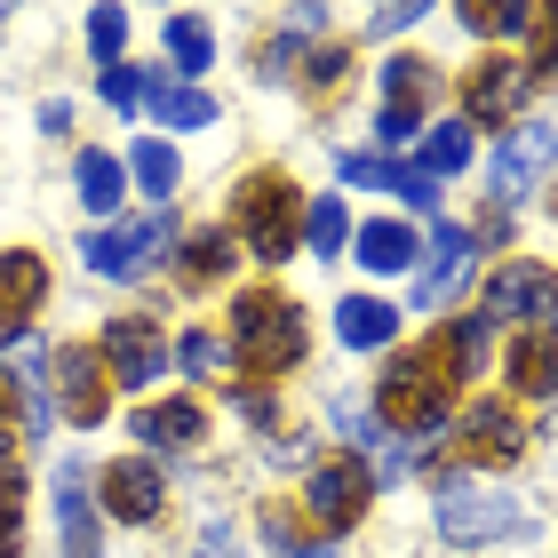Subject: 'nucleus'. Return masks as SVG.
Returning a JSON list of instances; mask_svg holds the SVG:
<instances>
[{"label": "nucleus", "mask_w": 558, "mask_h": 558, "mask_svg": "<svg viewBox=\"0 0 558 558\" xmlns=\"http://www.w3.org/2000/svg\"><path fill=\"white\" fill-rule=\"evenodd\" d=\"M375 423H384V439H408V447H439V430L454 415V375L439 360V343L423 351H391V367L375 375Z\"/></svg>", "instance_id": "f257e3e1"}, {"label": "nucleus", "mask_w": 558, "mask_h": 558, "mask_svg": "<svg viewBox=\"0 0 558 558\" xmlns=\"http://www.w3.org/2000/svg\"><path fill=\"white\" fill-rule=\"evenodd\" d=\"M232 360L247 375H288L303 360V312L279 288H247L232 303Z\"/></svg>", "instance_id": "f03ea898"}, {"label": "nucleus", "mask_w": 558, "mask_h": 558, "mask_svg": "<svg viewBox=\"0 0 558 558\" xmlns=\"http://www.w3.org/2000/svg\"><path fill=\"white\" fill-rule=\"evenodd\" d=\"M232 240L247 247V256H264V264H288L295 256V184L279 168L240 175V192H232Z\"/></svg>", "instance_id": "7ed1b4c3"}, {"label": "nucleus", "mask_w": 558, "mask_h": 558, "mask_svg": "<svg viewBox=\"0 0 558 558\" xmlns=\"http://www.w3.org/2000/svg\"><path fill=\"white\" fill-rule=\"evenodd\" d=\"M430 526L454 543V550H487L502 535H519V502L495 487V478H447L439 495H430Z\"/></svg>", "instance_id": "20e7f679"}, {"label": "nucleus", "mask_w": 558, "mask_h": 558, "mask_svg": "<svg viewBox=\"0 0 558 558\" xmlns=\"http://www.w3.org/2000/svg\"><path fill=\"white\" fill-rule=\"evenodd\" d=\"M367 502H375V471L360 454H327V463H312V478H303V519H312L327 543L351 535V526L367 519Z\"/></svg>", "instance_id": "39448f33"}, {"label": "nucleus", "mask_w": 558, "mask_h": 558, "mask_svg": "<svg viewBox=\"0 0 558 558\" xmlns=\"http://www.w3.org/2000/svg\"><path fill=\"white\" fill-rule=\"evenodd\" d=\"M48 399H57V415L72 430H96L112 408V384H105V360H96V343H64L48 351Z\"/></svg>", "instance_id": "423d86ee"}, {"label": "nucleus", "mask_w": 558, "mask_h": 558, "mask_svg": "<svg viewBox=\"0 0 558 558\" xmlns=\"http://www.w3.org/2000/svg\"><path fill=\"white\" fill-rule=\"evenodd\" d=\"M487 319H519V327H550L558 312V271L535 264V256H511L487 271V303H478Z\"/></svg>", "instance_id": "0eeeda50"}, {"label": "nucleus", "mask_w": 558, "mask_h": 558, "mask_svg": "<svg viewBox=\"0 0 558 558\" xmlns=\"http://www.w3.org/2000/svg\"><path fill=\"white\" fill-rule=\"evenodd\" d=\"M96 360H105V375H120L129 391L160 384V375H168V336H160V319H151V312H120V319H105V343H96Z\"/></svg>", "instance_id": "6e6552de"}, {"label": "nucleus", "mask_w": 558, "mask_h": 558, "mask_svg": "<svg viewBox=\"0 0 558 558\" xmlns=\"http://www.w3.org/2000/svg\"><path fill=\"white\" fill-rule=\"evenodd\" d=\"M550 160H558L550 120H519V129L502 136V151L487 160V192H495V199H526V192L550 175Z\"/></svg>", "instance_id": "1a4fd4ad"}, {"label": "nucleus", "mask_w": 558, "mask_h": 558, "mask_svg": "<svg viewBox=\"0 0 558 558\" xmlns=\"http://www.w3.org/2000/svg\"><path fill=\"white\" fill-rule=\"evenodd\" d=\"M168 247V216H144V223H105V232L81 240V264L96 279H136L151 256Z\"/></svg>", "instance_id": "9d476101"}, {"label": "nucleus", "mask_w": 558, "mask_h": 558, "mask_svg": "<svg viewBox=\"0 0 558 558\" xmlns=\"http://www.w3.org/2000/svg\"><path fill=\"white\" fill-rule=\"evenodd\" d=\"M48 303V264L33 247H0V351L33 336V312Z\"/></svg>", "instance_id": "9b49d317"}, {"label": "nucleus", "mask_w": 558, "mask_h": 558, "mask_svg": "<svg viewBox=\"0 0 558 558\" xmlns=\"http://www.w3.org/2000/svg\"><path fill=\"white\" fill-rule=\"evenodd\" d=\"M526 64L519 57H487V64H471V81H463V129L471 120H511L519 129V105H526Z\"/></svg>", "instance_id": "f8f14e48"}, {"label": "nucleus", "mask_w": 558, "mask_h": 558, "mask_svg": "<svg viewBox=\"0 0 558 558\" xmlns=\"http://www.w3.org/2000/svg\"><path fill=\"white\" fill-rule=\"evenodd\" d=\"M96 495H105V511H112L120 526H151V519H160V502H168L160 463H144V454H129V463H105Z\"/></svg>", "instance_id": "ddd939ff"}, {"label": "nucleus", "mask_w": 558, "mask_h": 558, "mask_svg": "<svg viewBox=\"0 0 558 558\" xmlns=\"http://www.w3.org/2000/svg\"><path fill=\"white\" fill-rule=\"evenodd\" d=\"M463 454L478 463V478L502 471V463H519V454H526V423L502 408V399H478V408L463 415Z\"/></svg>", "instance_id": "4468645a"}, {"label": "nucleus", "mask_w": 558, "mask_h": 558, "mask_svg": "<svg viewBox=\"0 0 558 558\" xmlns=\"http://www.w3.org/2000/svg\"><path fill=\"white\" fill-rule=\"evenodd\" d=\"M471 232L463 223H439V232H430V256L415 264V312H439V303L463 288V271H471Z\"/></svg>", "instance_id": "2eb2a0df"}, {"label": "nucleus", "mask_w": 558, "mask_h": 558, "mask_svg": "<svg viewBox=\"0 0 558 558\" xmlns=\"http://www.w3.org/2000/svg\"><path fill=\"white\" fill-rule=\"evenodd\" d=\"M136 439L151 454H184V447L208 439V408H199V399H151V408L136 415Z\"/></svg>", "instance_id": "dca6fc26"}, {"label": "nucleus", "mask_w": 558, "mask_h": 558, "mask_svg": "<svg viewBox=\"0 0 558 558\" xmlns=\"http://www.w3.org/2000/svg\"><path fill=\"white\" fill-rule=\"evenodd\" d=\"M57 535H64V558H105L96 550V502H88V471L81 463L57 471Z\"/></svg>", "instance_id": "f3484780"}, {"label": "nucleus", "mask_w": 558, "mask_h": 558, "mask_svg": "<svg viewBox=\"0 0 558 558\" xmlns=\"http://www.w3.org/2000/svg\"><path fill=\"white\" fill-rule=\"evenodd\" d=\"M399 336V312L384 295H343L336 303V343H351V351H384Z\"/></svg>", "instance_id": "a211bd4d"}, {"label": "nucleus", "mask_w": 558, "mask_h": 558, "mask_svg": "<svg viewBox=\"0 0 558 558\" xmlns=\"http://www.w3.org/2000/svg\"><path fill=\"white\" fill-rule=\"evenodd\" d=\"M511 384L526 399H558V336L550 327H526V336L511 343Z\"/></svg>", "instance_id": "6ab92c4d"}, {"label": "nucleus", "mask_w": 558, "mask_h": 558, "mask_svg": "<svg viewBox=\"0 0 558 558\" xmlns=\"http://www.w3.org/2000/svg\"><path fill=\"white\" fill-rule=\"evenodd\" d=\"M72 175H81V208H88V216H112L120 192H129V168H120L105 144H88L81 160H72Z\"/></svg>", "instance_id": "aec40b11"}, {"label": "nucleus", "mask_w": 558, "mask_h": 558, "mask_svg": "<svg viewBox=\"0 0 558 558\" xmlns=\"http://www.w3.org/2000/svg\"><path fill=\"white\" fill-rule=\"evenodd\" d=\"M160 40H168V64L184 72V88L216 64V33H208V16H192V9H184V16H168V24H160Z\"/></svg>", "instance_id": "412c9836"}, {"label": "nucleus", "mask_w": 558, "mask_h": 558, "mask_svg": "<svg viewBox=\"0 0 558 558\" xmlns=\"http://www.w3.org/2000/svg\"><path fill=\"white\" fill-rule=\"evenodd\" d=\"M264 543H271V558H319L327 550V535L303 519V502H264Z\"/></svg>", "instance_id": "4be33fe9"}, {"label": "nucleus", "mask_w": 558, "mask_h": 558, "mask_svg": "<svg viewBox=\"0 0 558 558\" xmlns=\"http://www.w3.org/2000/svg\"><path fill=\"white\" fill-rule=\"evenodd\" d=\"M144 105H151V120H168V129H208L216 120V96H199V88H184V81H144Z\"/></svg>", "instance_id": "5701e85b"}, {"label": "nucleus", "mask_w": 558, "mask_h": 558, "mask_svg": "<svg viewBox=\"0 0 558 558\" xmlns=\"http://www.w3.org/2000/svg\"><path fill=\"white\" fill-rule=\"evenodd\" d=\"M360 264L367 271H415V232H408V223H391V216L360 223Z\"/></svg>", "instance_id": "b1692460"}, {"label": "nucleus", "mask_w": 558, "mask_h": 558, "mask_svg": "<svg viewBox=\"0 0 558 558\" xmlns=\"http://www.w3.org/2000/svg\"><path fill=\"white\" fill-rule=\"evenodd\" d=\"M120 168H129L151 199H175V184H184V160H175V144H168V136H144V144H136Z\"/></svg>", "instance_id": "393cba45"}, {"label": "nucleus", "mask_w": 558, "mask_h": 558, "mask_svg": "<svg viewBox=\"0 0 558 558\" xmlns=\"http://www.w3.org/2000/svg\"><path fill=\"white\" fill-rule=\"evenodd\" d=\"M415 168L430 175V184H447V175H463V168H471V129H463V120H439V129L423 136V160H415Z\"/></svg>", "instance_id": "a878e982"}, {"label": "nucleus", "mask_w": 558, "mask_h": 558, "mask_svg": "<svg viewBox=\"0 0 558 558\" xmlns=\"http://www.w3.org/2000/svg\"><path fill=\"white\" fill-rule=\"evenodd\" d=\"M24 550V463L16 447H0V558Z\"/></svg>", "instance_id": "bb28decb"}, {"label": "nucleus", "mask_w": 558, "mask_h": 558, "mask_svg": "<svg viewBox=\"0 0 558 558\" xmlns=\"http://www.w3.org/2000/svg\"><path fill=\"white\" fill-rule=\"evenodd\" d=\"M384 105L391 112H423L430 105V64L423 57H391L384 64Z\"/></svg>", "instance_id": "cd10ccee"}, {"label": "nucleus", "mask_w": 558, "mask_h": 558, "mask_svg": "<svg viewBox=\"0 0 558 558\" xmlns=\"http://www.w3.org/2000/svg\"><path fill=\"white\" fill-rule=\"evenodd\" d=\"M343 240H351L343 199H312V208H303V247H312V256H343Z\"/></svg>", "instance_id": "c85d7f7f"}, {"label": "nucleus", "mask_w": 558, "mask_h": 558, "mask_svg": "<svg viewBox=\"0 0 558 558\" xmlns=\"http://www.w3.org/2000/svg\"><path fill=\"white\" fill-rule=\"evenodd\" d=\"M232 271V232H192L184 240V279L192 288H208V279Z\"/></svg>", "instance_id": "c756f323"}, {"label": "nucleus", "mask_w": 558, "mask_h": 558, "mask_svg": "<svg viewBox=\"0 0 558 558\" xmlns=\"http://www.w3.org/2000/svg\"><path fill=\"white\" fill-rule=\"evenodd\" d=\"M463 24L471 33H487V40H511V33H535V9H526V0H495V9H463Z\"/></svg>", "instance_id": "7c9ffc66"}, {"label": "nucleus", "mask_w": 558, "mask_h": 558, "mask_svg": "<svg viewBox=\"0 0 558 558\" xmlns=\"http://www.w3.org/2000/svg\"><path fill=\"white\" fill-rule=\"evenodd\" d=\"M120 40H129V9H96L88 16V48H96V72L120 64Z\"/></svg>", "instance_id": "2f4dec72"}, {"label": "nucleus", "mask_w": 558, "mask_h": 558, "mask_svg": "<svg viewBox=\"0 0 558 558\" xmlns=\"http://www.w3.org/2000/svg\"><path fill=\"white\" fill-rule=\"evenodd\" d=\"M336 175H343V184H360V192H375V184H391V192H399V175H408V168L375 160V151H343V160H336Z\"/></svg>", "instance_id": "473e14b6"}, {"label": "nucleus", "mask_w": 558, "mask_h": 558, "mask_svg": "<svg viewBox=\"0 0 558 558\" xmlns=\"http://www.w3.org/2000/svg\"><path fill=\"white\" fill-rule=\"evenodd\" d=\"M96 81H105V105H112V112H136V105H144V72L112 64V72H96Z\"/></svg>", "instance_id": "72a5a7b5"}, {"label": "nucleus", "mask_w": 558, "mask_h": 558, "mask_svg": "<svg viewBox=\"0 0 558 558\" xmlns=\"http://www.w3.org/2000/svg\"><path fill=\"white\" fill-rule=\"evenodd\" d=\"M175 360H184V375H216L223 367V343L216 336H184V343H175Z\"/></svg>", "instance_id": "f704fd0d"}, {"label": "nucleus", "mask_w": 558, "mask_h": 558, "mask_svg": "<svg viewBox=\"0 0 558 558\" xmlns=\"http://www.w3.org/2000/svg\"><path fill=\"white\" fill-rule=\"evenodd\" d=\"M343 72H351V48H312V64H303V81H312V88H336Z\"/></svg>", "instance_id": "c9c22d12"}, {"label": "nucleus", "mask_w": 558, "mask_h": 558, "mask_svg": "<svg viewBox=\"0 0 558 558\" xmlns=\"http://www.w3.org/2000/svg\"><path fill=\"white\" fill-rule=\"evenodd\" d=\"M415 136H423V112H391V105L375 112V144H415Z\"/></svg>", "instance_id": "e433bc0d"}, {"label": "nucleus", "mask_w": 558, "mask_h": 558, "mask_svg": "<svg viewBox=\"0 0 558 558\" xmlns=\"http://www.w3.org/2000/svg\"><path fill=\"white\" fill-rule=\"evenodd\" d=\"M399 199H408V208H430V199H439V184H430L423 168H408V175H399Z\"/></svg>", "instance_id": "4c0bfd02"}, {"label": "nucleus", "mask_w": 558, "mask_h": 558, "mask_svg": "<svg viewBox=\"0 0 558 558\" xmlns=\"http://www.w3.org/2000/svg\"><path fill=\"white\" fill-rule=\"evenodd\" d=\"M72 129V105H64V96H48V105H40V136H64Z\"/></svg>", "instance_id": "58836bf2"}, {"label": "nucleus", "mask_w": 558, "mask_h": 558, "mask_svg": "<svg viewBox=\"0 0 558 558\" xmlns=\"http://www.w3.org/2000/svg\"><path fill=\"white\" fill-rule=\"evenodd\" d=\"M415 16H423V9H375V33H408Z\"/></svg>", "instance_id": "ea45409f"}, {"label": "nucleus", "mask_w": 558, "mask_h": 558, "mask_svg": "<svg viewBox=\"0 0 558 558\" xmlns=\"http://www.w3.org/2000/svg\"><path fill=\"white\" fill-rule=\"evenodd\" d=\"M0 430H9V391H0Z\"/></svg>", "instance_id": "a19ab883"}, {"label": "nucleus", "mask_w": 558, "mask_h": 558, "mask_svg": "<svg viewBox=\"0 0 558 558\" xmlns=\"http://www.w3.org/2000/svg\"><path fill=\"white\" fill-rule=\"evenodd\" d=\"M0 24H9V9H0Z\"/></svg>", "instance_id": "79ce46f5"}]
</instances>
